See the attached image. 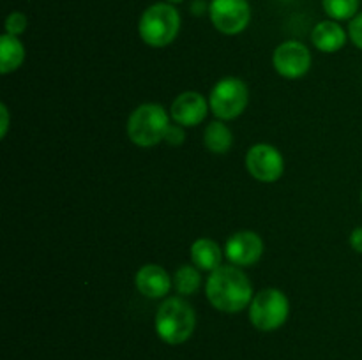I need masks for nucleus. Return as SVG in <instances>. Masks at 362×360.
Segmentation results:
<instances>
[{"label":"nucleus","mask_w":362,"mask_h":360,"mask_svg":"<svg viewBox=\"0 0 362 360\" xmlns=\"http://www.w3.org/2000/svg\"><path fill=\"white\" fill-rule=\"evenodd\" d=\"M204 143L207 150L212 152V154H226L232 148L233 134L225 122L216 120V122H211L205 127Z\"/></svg>","instance_id":"dca6fc26"},{"label":"nucleus","mask_w":362,"mask_h":360,"mask_svg":"<svg viewBox=\"0 0 362 360\" xmlns=\"http://www.w3.org/2000/svg\"><path fill=\"white\" fill-rule=\"evenodd\" d=\"M170 4H179V2H182V0H168Z\"/></svg>","instance_id":"b1692460"},{"label":"nucleus","mask_w":362,"mask_h":360,"mask_svg":"<svg viewBox=\"0 0 362 360\" xmlns=\"http://www.w3.org/2000/svg\"><path fill=\"white\" fill-rule=\"evenodd\" d=\"M207 300L221 313H239L250 307L253 300V286L243 268L235 265H221L211 272L205 284Z\"/></svg>","instance_id":"f257e3e1"},{"label":"nucleus","mask_w":362,"mask_h":360,"mask_svg":"<svg viewBox=\"0 0 362 360\" xmlns=\"http://www.w3.org/2000/svg\"><path fill=\"white\" fill-rule=\"evenodd\" d=\"M225 254L228 258L230 263L235 267H253L258 263L264 254V240L258 233L244 229V232H237L226 240L225 244Z\"/></svg>","instance_id":"9d476101"},{"label":"nucleus","mask_w":362,"mask_h":360,"mask_svg":"<svg viewBox=\"0 0 362 360\" xmlns=\"http://www.w3.org/2000/svg\"><path fill=\"white\" fill-rule=\"evenodd\" d=\"M246 168L255 180L264 184L278 182L285 172L281 152L269 143H257L247 150Z\"/></svg>","instance_id":"6e6552de"},{"label":"nucleus","mask_w":362,"mask_h":360,"mask_svg":"<svg viewBox=\"0 0 362 360\" xmlns=\"http://www.w3.org/2000/svg\"><path fill=\"white\" fill-rule=\"evenodd\" d=\"M170 116L158 102H145L133 109L127 120V136L138 147H154L165 141Z\"/></svg>","instance_id":"20e7f679"},{"label":"nucleus","mask_w":362,"mask_h":360,"mask_svg":"<svg viewBox=\"0 0 362 360\" xmlns=\"http://www.w3.org/2000/svg\"><path fill=\"white\" fill-rule=\"evenodd\" d=\"M223 254L225 251L211 239H198L191 246V261L200 270L214 272L216 268L221 267Z\"/></svg>","instance_id":"4468645a"},{"label":"nucleus","mask_w":362,"mask_h":360,"mask_svg":"<svg viewBox=\"0 0 362 360\" xmlns=\"http://www.w3.org/2000/svg\"><path fill=\"white\" fill-rule=\"evenodd\" d=\"M247 101H250V92L246 83L240 78L226 76L212 87L209 106L219 120H233L243 115Z\"/></svg>","instance_id":"423d86ee"},{"label":"nucleus","mask_w":362,"mask_h":360,"mask_svg":"<svg viewBox=\"0 0 362 360\" xmlns=\"http://www.w3.org/2000/svg\"><path fill=\"white\" fill-rule=\"evenodd\" d=\"M134 284H136L138 292L147 299H163L168 295L170 288H172V279L161 265L147 263L136 272Z\"/></svg>","instance_id":"f8f14e48"},{"label":"nucleus","mask_w":362,"mask_h":360,"mask_svg":"<svg viewBox=\"0 0 362 360\" xmlns=\"http://www.w3.org/2000/svg\"><path fill=\"white\" fill-rule=\"evenodd\" d=\"M209 16L221 34L237 35L250 25L251 7L247 0H212Z\"/></svg>","instance_id":"0eeeda50"},{"label":"nucleus","mask_w":362,"mask_h":360,"mask_svg":"<svg viewBox=\"0 0 362 360\" xmlns=\"http://www.w3.org/2000/svg\"><path fill=\"white\" fill-rule=\"evenodd\" d=\"M200 268L194 265H182L177 268L175 275H173V286H175L177 293L182 296H189L200 288L202 277H200Z\"/></svg>","instance_id":"f3484780"},{"label":"nucleus","mask_w":362,"mask_h":360,"mask_svg":"<svg viewBox=\"0 0 362 360\" xmlns=\"http://www.w3.org/2000/svg\"><path fill=\"white\" fill-rule=\"evenodd\" d=\"M361 203H362V191H361Z\"/></svg>","instance_id":"393cba45"},{"label":"nucleus","mask_w":362,"mask_h":360,"mask_svg":"<svg viewBox=\"0 0 362 360\" xmlns=\"http://www.w3.org/2000/svg\"><path fill=\"white\" fill-rule=\"evenodd\" d=\"M350 246H352V249L356 251V253L362 254V226H359V228H356L350 233Z\"/></svg>","instance_id":"4be33fe9"},{"label":"nucleus","mask_w":362,"mask_h":360,"mask_svg":"<svg viewBox=\"0 0 362 360\" xmlns=\"http://www.w3.org/2000/svg\"><path fill=\"white\" fill-rule=\"evenodd\" d=\"M361 0H322V6L327 16H331L334 21L352 20L357 16Z\"/></svg>","instance_id":"a211bd4d"},{"label":"nucleus","mask_w":362,"mask_h":360,"mask_svg":"<svg viewBox=\"0 0 362 360\" xmlns=\"http://www.w3.org/2000/svg\"><path fill=\"white\" fill-rule=\"evenodd\" d=\"M349 37L357 48L362 49V13L354 16L349 25Z\"/></svg>","instance_id":"aec40b11"},{"label":"nucleus","mask_w":362,"mask_h":360,"mask_svg":"<svg viewBox=\"0 0 362 360\" xmlns=\"http://www.w3.org/2000/svg\"><path fill=\"white\" fill-rule=\"evenodd\" d=\"M209 101L200 94V92H182L175 97L170 108L173 122L182 127H194L202 124L207 116Z\"/></svg>","instance_id":"9b49d317"},{"label":"nucleus","mask_w":362,"mask_h":360,"mask_svg":"<svg viewBox=\"0 0 362 360\" xmlns=\"http://www.w3.org/2000/svg\"><path fill=\"white\" fill-rule=\"evenodd\" d=\"M311 52L304 42L300 41H285L274 49L272 64L278 71L279 76L286 80H297L303 78L311 69Z\"/></svg>","instance_id":"1a4fd4ad"},{"label":"nucleus","mask_w":362,"mask_h":360,"mask_svg":"<svg viewBox=\"0 0 362 360\" xmlns=\"http://www.w3.org/2000/svg\"><path fill=\"white\" fill-rule=\"evenodd\" d=\"M290 314L288 296L278 288L260 289L250 304V321L262 332L278 330Z\"/></svg>","instance_id":"39448f33"},{"label":"nucleus","mask_w":362,"mask_h":360,"mask_svg":"<svg viewBox=\"0 0 362 360\" xmlns=\"http://www.w3.org/2000/svg\"><path fill=\"white\" fill-rule=\"evenodd\" d=\"M184 140H186V133H184V127L179 126V124H170L168 131H166L165 141L168 145H182Z\"/></svg>","instance_id":"412c9836"},{"label":"nucleus","mask_w":362,"mask_h":360,"mask_svg":"<svg viewBox=\"0 0 362 360\" xmlns=\"http://www.w3.org/2000/svg\"><path fill=\"white\" fill-rule=\"evenodd\" d=\"M311 41L315 48L324 53H336L346 44V32L334 20H325L315 25L311 32Z\"/></svg>","instance_id":"ddd939ff"},{"label":"nucleus","mask_w":362,"mask_h":360,"mask_svg":"<svg viewBox=\"0 0 362 360\" xmlns=\"http://www.w3.org/2000/svg\"><path fill=\"white\" fill-rule=\"evenodd\" d=\"M4 27H6V34L16 35L18 37V35H21L25 30H27L28 20L23 13H20V11H13V13L6 18Z\"/></svg>","instance_id":"6ab92c4d"},{"label":"nucleus","mask_w":362,"mask_h":360,"mask_svg":"<svg viewBox=\"0 0 362 360\" xmlns=\"http://www.w3.org/2000/svg\"><path fill=\"white\" fill-rule=\"evenodd\" d=\"M180 30V14L172 4H152L144 11L138 23V34L145 44L165 48L172 44Z\"/></svg>","instance_id":"7ed1b4c3"},{"label":"nucleus","mask_w":362,"mask_h":360,"mask_svg":"<svg viewBox=\"0 0 362 360\" xmlns=\"http://www.w3.org/2000/svg\"><path fill=\"white\" fill-rule=\"evenodd\" d=\"M25 60V46L16 35L4 34L0 37V73H14Z\"/></svg>","instance_id":"2eb2a0df"},{"label":"nucleus","mask_w":362,"mask_h":360,"mask_svg":"<svg viewBox=\"0 0 362 360\" xmlns=\"http://www.w3.org/2000/svg\"><path fill=\"white\" fill-rule=\"evenodd\" d=\"M197 328V313L182 296H170L156 313V332L168 344H182Z\"/></svg>","instance_id":"f03ea898"},{"label":"nucleus","mask_w":362,"mask_h":360,"mask_svg":"<svg viewBox=\"0 0 362 360\" xmlns=\"http://www.w3.org/2000/svg\"><path fill=\"white\" fill-rule=\"evenodd\" d=\"M0 115H2V124H0V136L6 138L7 129H9V109L6 104H0Z\"/></svg>","instance_id":"5701e85b"}]
</instances>
